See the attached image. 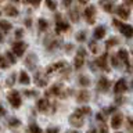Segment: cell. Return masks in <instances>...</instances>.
Returning <instances> with one entry per match:
<instances>
[{
  "label": "cell",
  "instance_id": "obj_46",
  "mask_svg": "<svg viewBox=\"0 0 133 133\" xmlns=\"http://www.w3.org/2000/svg\"><path fill=\"white\" fill-rule=\"evenodd\" d=\"M96 118H97V121H100V122H101V123H104V122H105V121H104V115L101 114V112H98Z\"/></svg>",
  "mask_w": 133,
  "mask_h": 133
},
{
  "label": "cell",
  "instance_id": "obj_29",
  "mask_svg": "<svg viewBox=\"0 0 133 133\" xmlns=\"http://www.w3.org/2000/svg\"><path fill=\"white\" fill-rule=\"evenodd\" d=\"M28 132H29V133H43V132H42V129L37 126L36 123H31V125H29Z\"/></svg>",
  "mask_w": 133,
  "mask_h": 133
},
{
  "label": "cell",
  "instance_id": "obj_30",
  "mask_svg": "<svg viewBox=\"0 0 133 133\" xmlns=\"http://www.w3.org/2000/svg\"><path fill=\"white\" fill-rule=\"evenodd\" d=\"M4 58L7 60L8 64H15V61H17V60H15V57H14V54H12L10 50H8V51L6 53V57H4Z\"/></svg>",
  "mask_w": 133,
  "mask_h": 133
},
{
  "label": "cell",
  "instance_id": "obj_21",
  "mask_svg": "<svg viewBox=\"0 0 133 133\" xmlns=\"http://www.w3.org/2000/svg\"><path fill=\"white\" fill-rule=\"evenodd\" d=\"M19 83L21 85H25V86H28L31 83V78L26 74V71H21L19 72Z\"/></svg>",
  "mask_w": 133,
  "mask_h": 133
},
{
  "label": "cell",
  "instance_id": "obj_12",
  "mask_svg": "<svg viewBox=\"0 0 133 133\" xmlns=\"http://www.w3.org/2000/svg\"><path fill=\"white\" fill-rule=\"evenodd\" d=\"M126 90H128V83H126V81H125V79H119V81L115 83V86H114V91H115L116 94H122V93H125Z\"/></svg>",
  "mask_w": 133,
  "mask_h": 133
},
{
  "label": "cell",
  "instance_id": "obj_47",
  "mask_svg": "<svg viewBox=\"0 0 133 133\" xmlns=\"http://www.w3.org/2000/svg\"><path fill=\"white\" fill-rule=\"evenodd\" d=\"M31 4H32L33 7H39L40 6V2H39V0H35V2H31Z\"/></svg>",
  "mask_w": 133,
  "mask_h": 133
},
{
  "label": "cell",
  "instance_id": "obj_25",
  "mask_svg": "<svg viewBox=\"0 0 133 133\" xmlns=\"http://www.w3.org/2000/svg\"><path fill=\"white\" fill-rule=\"evenodd\" d=\"M0 29L4 32V33H7V32H10V29H11V24L8 22V21H4V19H0Z\"/></svg>",
  "mask_w": 133,
  "mask_h": 133
},
{
  "label": "cell",
  "instance_id": "obj_28",
  "mask_svg": "<svg viewBox=\"0 0 133 133\" xmlns=\"http://www.w3.org/2000/svg\"><path fill=\"white\" fill-rule=\"evenodd\" d=\"M37 24H39V31H40V32H44L46 29L49 28V22H47V21H46L44 18H39Z\"/></svg>",
  "mask_w": 133,
  "mask_h": 133
},
{
  "label": "cell",
  "instance_id": "obj_3",
  "mask_svg": "<svg viewBox=\"0 0 133 133\" xmlns=\"http://www.w3.org/2000/svg\"><path fill=\"white\" fill-rule=\"evenodd\" d=\"M7 100L8 103L11 104L12 108H19L21 104H22V98H21V94L17 90H11L10 93L7 94Z\"/></svg>",
  "mask_w": 133,
  "mask_h": 133
},
{
  "label": "cell",
  "instance_id": "obj_31",
  "mask_svg": "<svg viewBox=\"0 0 133 133\" xmlns=\"http://www.w3.org/2000/svg\"><path fill=\"white\" fill-rule=\"evenodd\" d=\"M89 49H90V51L93 53V54H97L98 53V46H97V43H96L94 40H90L89 42Z\"/></svg>",
  "mask_w": 133,
  "mask_h": 133
},
{
  "label": "cell",
  "instance_id": "obj_55",
  "mask_svg": "<svg viewBox=\"0 0 133 133\" xmlns=\"http://www.w3.org/2000/svg\"><path fill=\"white\" fill-rule=\"evenodd\" d=\"M68 133H76V132H68Z\"/></svg>",
  "mask_w": 133,
  "mask_h": 133
},
{
  "label": "cell",
  "instance_id": "obj_36",
  "mask_svg": "<svg viewBox=\"0 0 133 133\" xmlns=\"http://www.w3.org/2000/svg\"><path fill=\"white\" fill-rule=\"evenodd\" d=\"M8 123H10V126L12 128H17V126H19V119H17V118H10V121H8Z\"/></svg>",
  "mask_w": 133,
  "mask_h": 133
},
{
  "label": "cell",
  "instance_id": "obj_50",
  "mask_svg": "<svg viewBox=\"0 0 133 133\" xmlns=\"http://www.w3.org/2000/svg\"><path fill=\"white\" fill-rule=\"evenodd\" d=\"M62 4H64V7H69L71 4H72V3H71V0H65V2L62 3Z\"/></svg>",
  "mask_w": 133,
  "mask_h": 133
},
{
  "label": "cell",
  "instance_id": "obj_8",
  "mask_svg": "<svg viewBox=\"0 0 133 133\" xmlns=\"http://www.w3.org/2000/svg\"><path fill=\"white\" fill-rule=\"evenodd\" d=\"M115 11H116V14H118L122 19H129V17H130V8H128L126 6H123V4L116 6Z\"/></svg>",
  "mask_w": 133,
  "mask_h": 133
},
{
  "label": "cell",
  "instance_id": "obj_53",
  "mask_svg": "<svg viewBox=\"0 0 133 133\" xmlns=\"http://www.w3.org/2000/svg\"><path fill=\"white\" fill-rule=\"evenodd\" d=\"M89 133H97V132H96V129H91V130H90Z\"/></svg>",
  "mask_w": 133,
  "mask_h": 133
},
{
  "label": "cell",
  "instance_id": "obj_26",
  "mask_svg": "<svg viewBox=\"0 0 133 133\" xmlns=\"http://www.w3.org/2000/svg\"><path fill=\"white\" fill-rule=\"evenodd\" d=\"M78 83L81 86H83V87H86V86H89L90 85V79L86 76V75H81V76L78 78Z\"/></svg>",
  "mask_w": 133,
  "mask_h": 133
},
{
  "label": "cell",
  "instance_id": "obj_19",
  "mask_svg": "<svg viewBox=\"0 0 133 133\" xmlns=\"http://www.w3.org/2000/svg\"><path fill=\"white\" fill-rule=\"evenodd\" d=\"M97 89L101 90V91H107L108 89H110V81H108L107 78L101 76L97 82Z\"/></svg>",
  "mask_w": 133,
  "mask_h": 133
},
{
  "label": "cell",
  "instance_id": "obj_22",
  "mask_svg": "<svg viewBox=\"0 0 133 133\" xmlns=\"http://www.w3.org/2000/svg\"><path fill=\"white\" fill-rule=\"evenodd\" d=\"M93 35H94V39H103L104 35H105V28H104L103 25H100V26H96Z\"/></svg>",
  "mask_w": 133,
  "mask_h": 133
},
{
  "label": "cell",
  "instance_id": "obj_20",
  "mask_svg": "<svg viewBox=\"0 0 133 133\" xmlns=\"http://www.w3.org/2000/svg\"><path fill=\"white\" fill-rule=\"evenodd\" d=\"M69 17H71V21H72V22H78V21H79L81 15H79V8H78V6H75V7H72V8L69 10Z\"/></svg>",
  "mask_w": 133,
  "mask_h": 133
},
{
  "label": "cell",
  "instance_id": "obj_10",
  "mask_svg": "<svg viewBox=\"0 0 133 133\" xmlns=\"http://www.w3.org/2000/svg\"><path fill=\"white\" fill-rule=\"evenodd\" d=\"M96 65H97L100 69L110 71V68H108V56H107V54H103V56L97 57V60H96Z\"/></svg>",
  "mask_w": 133,
  "mask_h": 133
},
{
  "label": "cell",
  "instance_id": "obj_17",
  "mask_svg": "<svg viewBox=\"0 0 133 133\" xmlns=\"http://www.w3.org/2000/svg\"><path fill=\"white\" fill-rule=\"evenodd\" d=\"M36 62H37V58H36V56L35 54H29L28 57H25V65L28 66L29 69H35V66H36Z\"/></svg>",
  "mask_w": 133,
  "mask_h": 133
},
{
  "label": "cell",
  "instance_id": "obj_34",
  "mask_svg": "<svg viewBox=\"0 0 133 133\" xmlns=\"http://www.w3.org/2000/svg\"><path fill=\"white\" fill-rule=\"evenodd\" d=\"M115 44H118V39H116V37H111V39H108L107 43H105L107 47H114Z\"/></svg>",
  "mask_w": 133,
  "mask_h": 133
},
{
  "label": "cell",
  "instance_id": "obj_6",
  "mask_svg": "<svg viewBox=\"0 0 133 133\" xmlns=\"http://www.w3.org/2000/svg\"><path fill=\"white\" fill-rule=\"evenodd\" d=\"M114 25L119 26V31H121V33H122L125 37H132L133 36V28H132V25H129V24H121L116 19H114Z\"/></svg>",
  "mask_w": 133,
  "mask_h": 133
},
{
  "label": "cell",
  "instance_id": "obj_7",
  "mask_svg": "<svg viewBox=\"0 0 133 133\" xmlns=\"http://www.w3.org/2000/svg\"><path fill=\"white\" fill-rule=\"evenodd\" d=\"M69 31V24H66L65 21L61 19V17L57 14V22H56V33H61V32H66Z\"/></svg>",
  "mask_w": 133,
  "mask_h": 133
},
{
  "label": "cell",
  "instance_id": "obj_13",
  "mask_svg": "<svg viewBox=\"0 0 133 133\" xmlns=\"http://www.w3.org/2000/svg\"><path fill=\"white\" fill-rule=\"evenodd\" d=\"M122 123H123V115L119 114V112H118V114H115L111 118V128L119 129L121 126H122Z\"/></svg>",
  "mask_w": 133,
  "mask_h": 133
},
{
  "label": "cell",
  "instance_id": "obj_4",
  "mask_svg": "<svg viewBox=\"0 0 133 133\" xmlns=\"http://www.w3.org/2000/svg\"><path fill=\"white\" fill-rule=\"evenodd\" d=\"M116 57H118L119 61H122V64L126 66V71L128 72H130V61H129V53L126 49H119L118 54H115Z\"/></svg>",
  "mask_w": 133,
  "mask_h": 133
},
{
  "label": "cell",
  "instance_id": "obj_35",
  "mask_svg": "<svg viewBox=\"0 0 133 133\" xmlns=\"http://www.w3.org/2000/svg\"><path fill=\"white\" fill-rule=\"evenodd\" d=\"M110 60H111V64L114 65L115 68H118V66H119V60H118V57H116L115 54H111V58H110Z\"/></svg>",
  "mask_w": 133,
  "mask_h": 133
},
{
  "label": "cell",
  "instance_id": "obj_15",
  "mask_svg": "<svg viewBox=\"0 0 133 133\" xmlns=\"http://www.w3.org/2000/svg\"><path fill=\"white\" fill-rule=\"evenodd\" d=\"M36 105H37V110L42 111V112H47L50 110V101L47 98H39L36 103Z\"/></svg>",
  "mask_w": 133,
  "mask_h": 133
},
{
  "label": "cell",
  "instance_id": "obj_1",
  "mask_svg": "<svg viewBox=\"0 0 133 133\" xmlns=\"http://www.w3.org/2000/svg\"><path fill=\"white\" fill-rule=\"evenodd\" d=\"M68 65L65 61H58V62H54V64H50L44 71V75L46 76H50V75H54L56 72H61V69H64L65 66Z\"/></svg>",
  "mask_w": 133,
  "mask_h": 133
},
{
  "label": "cell",
  "instance_id": "obj_41",
  "mask_svg": "<svg viewBox=\"0 0 133 133\" xmlns=\"http://www.w3.org/2000/svg\"><path fill=\"white\" fill-rule=\"evenodd\" d=\"M125 101H126V98H125L123 96H118V97L115 98V103L118 104V105H119V104H123Z\"/></svg>",
  "mask_w": 133,
  "mask_h": 133
},
{
  "label": "cell",
  "instance_id": "obj_33",
  "mask_svg": "<svg viewBox=\"0 0 133 133\" xmlns=\"http://www.w3.org/2000/svg\"><path fill=\"white\" fill-rule=\"evenodd\" d=\"M76 40L81 42V43H82V42H85L86 40V32L85 31H81L79 33H76Z\"/></svg>",
  "mask_w": 133,
  "mask_h": 133
},
{
  "label": "cell",
  "instance_id": "obj_5",
  "mask_svg": "<svg viewBox=\"0 0 133 133\" xmlns=\"http://www.w3.org/2000/svg\"><path fill=\"white\" fill-rule=\"evenodd\" d=\"M11 50H12V54L17 57H22L25 50H26V43L24 42H14L11 44Z\"/></svg>",
  "mask_w": 133,
  "mask_h": 133
},
{
  "label": "cell",
  "instance_id": "obj_49",
  "mask_svg": "<svg viewBox=\"0 0 133 133\" xmlns=\"http://www.w3.org/2000/svg\"><path fill=\"white\" fill-rule=\"evenodd\" d=\"M0 115H6V110H4V108H3V105H2V104H0Z\"/></svg>",
  "mask_w": 133,
  "mask_h": 133
},
{
  "label": "cell",
  "instance_id": "obj_54",
  "mask_svg": "<svg viewBox=\"0 0 133 133\" xmlns=\"http://www.w3.org/2000/svg\"><path fill=\"white\" fill-rule=\"evenodd\" d=\"M0 42H3V35L0 33Z\"/></svg>",
  "mask_w": 133,
  "mask_h": 133
},
{
  "label": "cell",
  "instance_id": "obj_24",
  "mask_svg": "<svg viewBox=\"0 0 133 133\" xmlns=\"http://www.w3.org/2000/svg\"><path fill=\"white\" fill-rule=\"evenodd\" d=\"M83 64H85V58L81 57V56H78L76 54V57H75V60H74V65H75V68L76 69H81Z\"/></svg>",
  "mask_w": 133,
  "mask_h": 133
},
{
  "label": "cell",
  "instance_id": "obj_37",
  "mask_svg": "<svg viewBox=\"0 0 133 133\" xmlns=\"http://www.w3.org/2000/svg\"><path fill=\"white\" fill-rule=\"evenodd\" d=\"M7 66H8V62H7V60L4 58V56H0V68L6 69Z\"/></svg>",
  "mask_w": 133,
  "mask_h": 133
},
{
  "label": "cell",
  "instance_id": "obj_42",
  "mask_svg": "<svg viewBox=\"0 0 133 133\" xmlns=\"http://www.w3.org/2000/svg\"><path fill=\"white\" fill-rule=\"evenodd\" d=\"M58 132H60V129H58V128H54V126L46 129V133H58Z\"/></svg>",
  "mask_w": 133,
  "mask_h": 133
},
{
  "label": "cell",
  "instance_id": "obj_48",
  "mask_svg": "<svg viewBox=\"0 0 133 133\" xmlns=\"http://www.w3.org/2000/svg\"><path fill=\"white\" fill-rule=\"evenodd\" d=\"M112 111H115V107H108L105 110V114H111Z\"/></svg>",
  "mask_w": 133,
  "mask_h": 133
},
{
  "label": "cell",
  "instance_id": "obj_27",
  "mask_svg": "<svg viewBox=\"0 0 133 133\" xmlns=\"http://www.w3.org/2000/svg\"><path fill=\"white\" fill-rule=\"evenodd\" d=\"M90 107H82V108H79V110L75 111V114H78V115H81V116H85V115H90Z\"/></svg>",
  "mask_w": 133,
  "mask_h": 133
},
{
  "label": "cell",
  "instance_id": "obj_45",
  "mask_svg": "<svg viewBox=\"0 0 133 133\" xmlns=\"http://www.w3.org/2000/svg\"><path fill=\"white\" fill-rule=\"evenodd\" d=\"M24 93L26 96H29V97H36L37 96V91H31V90H25Z\"/></svg>",
  "mask_w": 133,
  "mask_h": 133
},
{
  "label": "cell",
  "instance_id": "obj_52",
  "mask_svg": "<svg viewBox=\"0 0 133 133\" xmlns=\"http://www.w3.org/2000/svg\"><path fill=\"white\" fill-rule=\"evenodd\" d=\"M66 46H68V47H65V50L66 51H71V50H72V44H66Z\"/></svg>",
  "mask_w": 133,
  "mask_h": 133
},
{
  "label": "cell",
  "instance_id": "obj_14",
  "mask_svg": "<svg viewBox=\"0 0 133 133\" xmlns=\"http://www.w3.org/2000/svg\"><path fill=\"white\" fill-rule=\"evenodd\" d=\"M69 123L75 128H81L83 126V116L78 115V114H72L69 116Z\"/></svg>",
  "mask_w": 133,
  "mask_h": 133
},
{
  "label": "cell",
  "instance_id": "obj_38",
  "mask_svg": "<svg viewBox=\"0 0 133 133\" xmlns=\"http://www.w3.org/2000/svg\"><path fill=\"white\" fill-rule=\"evenodd\" d=\"M46 4L49 6L50 10L56 11V8H57V3H56V2H53V0H47V2H46Z\"/></svg>",
  "mask_w": 133,
  "mask_h": 133
},
{
  "label": "cell",
  "instance_id": "obj_32",
  "mask_svg": "<svg viewBox=\"0 0 133 133\" xmlns=\"http://www.w3.org/2000/svg\"><path fill=\"white\" fill-rule=\"evenodd\" d=\"M15 76H17V74L15 72H12L10 76H8V79H7V82H6V85L7 86H12L15 83Z\"/></svg>",
  "mask_w": 133,
  "mask_h": 133
},
{
  "label": "cell",
  "instance_id": "obj_56",
  "mask_svg": "<svg viewBox=\"0 0 133 133\" xmlns=\"http://www.w3.org/2000/svg\"><path fill=\"white\" fill-rule=\"evenodd\" d=\"M116 133H121V132H116Z\"/></svg>",
  "mask_w": 133,
  "mask_h": 133
},
{
  "label": "cell",
  "instance_id": "obj_16",
  "mask_svg": "<svg viewBox=\"0 0 133 133\" xmlns=\"http://www.w3.org/2000/svg\"><path fill=\"white\" fill-rule=\"evenodd\" d=\"M76 100H78V103H86V101H89V100H90L89 90H86V89L79 90L78 94H76Z\"/></svg>",
  "mask_w": 133,
  "mask_h": 133
},
{
  "label": "cell",
  "instance_id": "obj_43",
  "mask_svg": "<svg viewBox=\"0 0 133 133\" xmlns=\"http://www.w3.org/2000/svg\"><path fill=\"white\" fill-rule=\"evenodd\" d=\"M22 36H24V31H22L21 28H18V29L15 31V37H17V39H21Z\"/></svg>",
  "mask_w": 133,
  "mask_h": 133
},
{
  "label": "cell",
  "instance_id": "obj_23",
  "mask_svg": "<svg viewBox=\"0 0 133 133\" xmlns=\"http://www.w3.org/2000/svg\"><path fill=\"white\" fill-rule=\"evenodd\" d=\"M58 43H60V40H56L54 37H50V39L46 42V44H47V49L49 50H54L58 47Z\"/></svg>",
  "mask_w": 133,
  "mask_h": 133
},
{
  "label": "cell",
  "instance_id": "obj_11",
  "mask_svg": "<svg viewBox=\"0 0 133 133\" xmlns=\"http://www.w3.org/2000/svg\"><path fill=\"white\" fill-rule=\"evenodd\" d=\"M62 90H64V87H62L61 83H56V85H53L47 91H46V96H47V97H50V96H58V97H60Z\"/></svg>",
  "mask_w": 133,
  "mask_h": 133
},
{
  "label": "cell",
  "instance_id": "obj_51",
  "mask_svg": "<svg viewBox=\"0 0 133 133\" xmlns=\"http://www.w3.org/2000/svg\"><path fill=\"white\" fill-rule=\"evenodd\" d=\"M25 25H26L28 28H31V25H32V24H31V19H29V18H28L26 21H25Z\"/></svg>",
  "mask_w": 133,
  "mask_h": 133
},
{
  "label": "cell",
  "instance_id": "obj_40",
  "mask_svg": "<svg viewBox=\"0 0 133 133\" xmlns=\"http://www.w3.org/2000/svg\"><path fill=\"white\" fill-rule=\"evenodd\" d=\"M104 10H105L107 12H112L114 11V4L112 3H105L104 4Z\"/></svg>",
  "mask_w": 133,
  "mask_h": 133
},
{
  "label": "cell",
  "instance_id": "obj_18",
  "mask_svg": "<svg viewBox=\"0 0 133 133\" xmlns=\"http://www.w3.org/2000/svg\"><path fill=\"white\" fill-rule=\"evenodd\" d=\"M3 11L6 12L8 17H17V15H18V10H17V7L14 6V4H10V3L4 6Z\"/></svg>",
  "mask_w": 133,
  "mask_h": 133
},
{
  "label": "cell",
  "instance_id": "obj_44",
  "mask_svg": "<svg viewBox=\"0 0 133 133\" xmlns=\"http://www.w3.org/2000/svg\"><path fill=\"white\" fill-rule=\"evenodd\" d=\"M78 56H81V57H83V58H85V57L87 56L86 50L83 49V47H81V49H78Z\"/></svg>",
  "mask_w": 133,
  "mask_h": 133
},
{
  "label": "cell",
  "instance_id": "obj_39",
  "mask_svg": "<svg viewBox=\"0 0 133 133\" xmlns=\"http://www.w3.org/2000/svg\"><path fill=\"white\" fill-rule=\"evenodd\" d=\"M98 133H108V126L104 123H100V128H98Z\"/></svg>",
  "mask_w": 133,
  "mask_h": 133
},
{
  "label": "cell",
  "instance_id": "obj_2",
  "mask_svg": "<svg viewBox=\"0 0 133 133\" xmlns=\"http://www.w3.org/2000/svg\"><path fill=\"white\" fill-rule=\"evenodd\" d=\"M83 17H85L86 22L89 24V25H91V24L96 22L97 12H96V7L93 6V4H89V6L85 8V11H83Z\"/></svg>",
  "mask_w": 133,
  "mask_h": 133
},
{
  "label": "cell",
  "instance_id": "obj_9",
  "mask_svg": "<svg viewBox=\"0 0 133 133\" xmlns=\"http://www.w3.org/2000/svg\"><path fill=\"white\" fill-rule=\"evenodd\" d=\"M33 81H35V83H36L39 87H44L46 85H47V76H46L44 72H42V71L36 72L35 78H33Z\"/></svg>",
  "mask_w": 133,
  "mask_h": 133
}]
</instances>
